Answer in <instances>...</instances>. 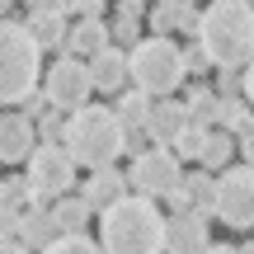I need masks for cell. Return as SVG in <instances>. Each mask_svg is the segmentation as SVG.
Masks as SVG:
<instances>
[{
	"mask_svg": "<svg viewBox=\"0 0 254 254\" xmlns=\"http://www.w3.org/2000/svg\"><path fill=\"white\" fill-rule=\"evenodd\" d=\"M202 254H254V250H250V245H240V250H236V245H207Z\"/></svg>",
	"mask_w": 254,
	"mask_h": 254,
	"instance_id": "cell-29",
	"label": "cell"
},
{
	"mask_svg": "<svg viewBox=\"0 0 254 254\" xmlns=\"http://www.w3.org/2000/svg\"><path fill=\"white\" fill-rule=\"evenodd\" d=\"M179 189H184V198H189V212H202V217L212 212V174H207V170L184 174Z\"/></svg>",
	"mask_w": 254,
	"mask_h": 254,
	"instance_id": "cell-21",
	"label": "cell"
},
{
	"mask_svg": "<svg viewBox=\"0 0 254 254\" xmlns=\"http://www.w3.org/2000/svg\"><path fill=\"white\" fill-rule=\"evenodd\" d=\"M231 160H236V136H231V132H217V127H207L198 165H202V170H226Z\"/></svg>",
	"mask_w": 254,
	"mask_h": 254,
	"instance_id": "cell-17",
	"label": "cell"
},
{
	"mask_svg": "<svg viewBox=\"0 0 254 254\" xmlns=\"http://www.w3.org/2000/svg\"><path fill=\"white\" fill-rule=\"evenodd\" d=\"M24 165H28L24 189H28V198L43 202V207L75 189V165H71V155H66L62 146H33V155H28Z\"/></svg>",
	"mask_w": 254,
	"mask_h": 254,
	"instance_id": "cell-6",
	"label": "cell"
},
{
	"mask_svg": "<svg viewBox=\"0 0 254 254\" xmlns=\"http://www.w3.org/2000/svg\"><path fill=\"white\" fill-rule=\"evenodd\" d=\"M146 104H151V99H146L141 90H118V99H113L109 109H113V118L123 123V132H132V127L146 123Z\"/></svg>",
	"mask_w": 254,
	"mask_h": 254,
	"instance_id": "cell-20",
	"label": "cell"
},
{
	"mask_svg": "<svg viewBox=\"0 0 254 254\" xmlns=\"http://www.w3.org/2000/svg\"><path fill=\"white\" fill-rule=\"evenodd\" d=\"M28 5H33V0H28Z\"/></svg>",
	"mask_w": 254,
	"mask_h": 254,
	"instance_id": "cell-32",
	"label": "cell"
},
{
	"mask_svg": "<svg viewBox=\"0 0 254 254\" xmlns=\"http://www.w3.org/2000/svg\"><path fill=\"white\" fill-rule=\"evenodd\" d=\"M184 47H174L170 38H136L127 52V80L132 90H141L146 99H170L184 85Z\"/></svg>",
	"mask_w": 254,
	"mask_h": 254,
	"instance_id": "cell-4",
	"label": "cell"
},
{
	"mask_svg": "<svg viewBox=\"0 0 254 254\" xmlns=\"http://www.w3.org/2000/svg\"><path fill=\"white\" fill-rule=\"evenodd\" d=\"M33 113H47V99H43V90L24 94V118H33Z\"/></svg>",
	"mask_w": 254,
	"mask_h": 254,
	"instance_id": "cell-27",
	"label": "cell"
},
{
	"mask_svg": "<svg viewBox=\"0 0 254 254\" xmlns=\"http://www.w3.org/2000/svg\"><path fill=\"white\" fill-rule=\"evenodd\" d=\"M38 254H104L99 245H94L90 236H57L47 250H38Z\"/></svg>",
	"mask_w": 254,
	"mask_h": 254,
	"instance_id": "cell-23",
	"label": "cell"
},
{
	"mask_svg": "<svg viewBox=\"0 0 254 254\" xmlns=\"http://www.w3.org/2000/svg\"><path fill=\"white\" fill-rule=\"evenodd\" d=\"M212 240H207V217L202 212H174L165 221V250L160 254H202Z\"/></svg>",
	"mask_w": 254,
	"mask_h": 254,
	"instance_id": "cell-10",
	"label": "cell"
},
{
	"mask_svg": "<svg viewBox=\"0 0 254 254\" xmlns=\"http://www.w3.org/2000/svg\"><path fill=\"white\" fill-rule=\"evenodd\" d=\"M66 57H80V62H90L94 52H104L109 47V28L99 24V19H75V24H66Z\"/></svg>",
	"mask_w": 254,
	"mask_h": 254,
	"instance_id": "cell-16",
	"label": "cell"
},
{
	"mask_svg": "<svg viewBox=\"0 0 254 254\" xmlns=\"http://www.w3.org/2000/svg\"><path fill=\"white\" fill-rule=\"evenodd\" d=\"M212 217H221L236 231L254 226V174H250V160L226 165L221 179H212Z\"/></svg>",
	"mask_w": 254,
	"mask_h": 254,
	"instance_id": "cell-7",
	"label": "cell"
},
{
	"mask_svg": "<svg viewBox=\"0 0 254 254\" xmlns=\"http://www.w3.org/2000/svg\"><path fill=\"white\" fill-rule=\"evenodd\" d=\"M62 151L71 155L75 170H104L123 155V123L113 118L109 104H80L62 123Z\"/></svg>",
	"mask_w": 254,
	"mask_h": 254,
	"instance_id": "cell-3",
	"label": "cell"
},
{
	"mask_svg": "<svg viewBox=\"0 0 254 254\" xmlns=\"http://www.w3.org/2000/svg\"><path fill=\"white\" fill-rule=\"evenodd\" d=\"M151 28H160V33H155V38H165V33H170V28H174V9L155 5V9H151Z\"/></svg>",
	"mask_w": 254,
	"mask_h": 254,
	"instance_id": "cell-25",
	"label": "cell"
},
{
	"mask_svg": "<svg viewBox=\"0 0 254 254\" xmlns=\"http://www.w3.org/2000/svg\"><path fill=\"white\" fill-rule=\"evenodd\" d=\"M189 127V113H184V104H174V99H151L146 104V123H141V132H146V141H160V146H170L174 136Z\"/></svg>",
	"mask_w": 254,
	"mask_h": 254,
	"instance_id": "cell-12",
	"label": "cell"
},
{
	"mask_svg": "<svg viewBox=\"0 0 254 254\" xmlns=\"http://www.w3.org/2000/svg\"><path fill=\"white\" fill-rule=\"evenodd\" d=\"M179 179H184V170H179V160H174L165 146L132 155V170H127V184H132L141 198H165L170 189H179Z\"/></svg>",
	"mask_w": 254,
	"mask_h": 254,
	"instance_id": "cell-9",
	"label": "cell"
},
{
	"mask_svg": "<svg viewBox=\"0 0 254 254\" xmlns=\"http://www.w3.org/2000/svg\"><path fill=\"white\" fill-rule=\"evenodd\" d=\"M202 136H207V127H184L165 151H170L174 160H198V155H202Z\"/></svg>",
	"mask_w": 254,
	"mask_h": 254,
	"instance_id": "cell-22",
	"label": "cell"
},
{
	"mask_svg": "<svg viewBox=\"0 0 254 254\" xmlns=\"http://www.w3.org/2000/svg\"><path fill=\"white\" fill-rule=\"evenodd\" d=\"M0 254H33V250L19 245V240H0Z\"/></svg>",
	"mask_w": 254,
	"mask_h": 254,
	"instance_id": "cell-30",
	"label": "cell"
},
{
	"mask_svg": "<svg viewBox=\"0 0 254 254\" xmlns=\"http://www.w3.org/2000/svg\"><path fill=\"white\" fill-rule=\"evenodd\" d=\"M24 28H28V38L38 43V52H43V47H62V43H66V19H62V14H43V9H33Z\"/></svg>",
	"mask_w": 254,
	"mask_h": 254,
	"instance_id": "cell-18",
	"label": "cell"
},
{
	"mask_svg": "<svg viewBox=\"0 0 254 254\" xmlns=\"http://www.w3.org/2000/svg\"><path fill=\"white\" fill-rule=\"evenodd\" d=\"M52 217H57V226H62V236H85V226H90L94 212L85 207L80 198H71V193H66V198L52 202Z\"/></svg>",
	"mask_w": 254,
	"mask_h": 254,
	"instance_id": "cell-19",
	"label": "cell"
},
{
	"mask_svg": "<svg viewBox=\"0 0 254 254\" xmlns=\"http://www.w3.org/2000/svg\"><path fill=\"white\" fill-rule=\"evenodd\" d=\"M57 236H62V226H57L52 207L33 202L28 212H19V245H28V250H47Z\"/></svg>",
	"mask_w": 254,
	"mask_h": 254,
	"instance_id": "cell-15",
	"label": "cell"
},
{
	"mask_svg": "<svg viewBox=\"0 0 254 254\" xmlns=\"http://www.w3.org/2000/svg\"><path fill=\"white\" fill-rule=\"evenodd\" d=\"M85 71H90V90L99 94H118L127 85V52L123 47H104V52H94L90 62H85Z\"/></svg>",
	"mask_w": 254,
	"mask_h": 254,
	"instance_id": "cell-13",
	"label": "cell"
},
{
	"mask_svg": "<svg viewBox=\"0 0 254 254\" xmlns=\"http://www.w3.org/2000/svg\"><path fill=\"white\" fill-rule=\"evenodd\" d=\"M99 250L104 254H160L165 250V217L155 198L123 193L113 207L99 212Z\"/></svg>",
	"mask_w": 254,
	"mask_h": 254,
	"instance_id": "cell-2",
	"label": "cell"
},
{
	"mask_svg": "<svg viewBox=\"0 0 254 254\" xmlns=\"http://www.w3.org/2000/svg\"><path fill=\"white\" fill-rule=\"evenodd\" d=\"M33 9H43V14H71V9H75V0H33Z\"/></svg>",
	"mask_w": 254,
	"mask_h": 254,
	"instance_id": "cell-26",
	"label": "cell"
},
{
	"mask_svg": "<svg viewBox=\"0 0 254 254\" xmlns=\"http://www.w3.org/2000/svg\"><path fill=\"white\" fill-rule=\"evenodd\" d=\"M38 66L43 52L28 38V28L0 19V104H24V94L38 90Z\"/></svg>",
	"mask_w": 254,
	"mask_h": 254,
	"instance_id": "cell-5",
	"label": "cell"
},
{
	"mask_svg": "<svg viewBox=\"0 0 254 254\" xmlns=\"http://www.w3.org/2000/svg\"><path fill=\"white\" fill-rule=\"evenodd\" d=\"M136 28H141V24H136V19H123V14H118V24L109 28V33L118 38V43H113V47H132L136 38H141V33H136Z\"/></svg>",
	"mask_w": 254,
	"mask_h": 254,
	"instance_id": "cell-24",
	"label": "cell"
},
{
	"mask_svg": "<svg viewBox=\"0 0 254 254\" xmlns=\"http://www.w3.org/2000/svg\"><path fill=\"white\" fill-rule=\"evenodd\" d=\"M90 71H85L80 57H57L47 66V85H43V99L52 104L57 113H75L80 104H90Z\"/></svg>",
	"mask_w": 254,
	"mask_h": 254,
	"instance_id": "cell-8",
	"label": "cell"
},
{
	"mask_svg": "<svg viewBox=\"0 0 254 254\" xmlns=\"http://www.w3.org/2000/svg\"><path fill=\"white\" fill-rule=\"evenodd\" d=\"M127 193V179L118 170H113V165H104V170H94L90 179H85V189H80V202L90 212H104V207H113V202H118Z\"/></svg>",
	"mask_w": 254,
	"mask_h": 254,
	"instance_id": "cell-14",
	"label": "cell"
},
{
	"mask_svg": "<svg viewBox=\"0 0 254 254\" xmlns=\"http://www.w3.org/2000/svg\"><path fill=\"white\" fill-rule=\"evenodd\" d=\"M38 146L33 118L24 113H0V165H24Z\"/></svg>",
	"mask_w": 254,
	"mask_h": 254,
	"instance_id": "cell-11",
	"label": "cell"
},
{
	"mask_svg": "<svg viewBox=\"0 0 254 254\" xmlns=\"http://www.w3.org/2000/svg\"><path fill=\"white\" fill-rule=\"evenodd\" d=\"M5 9H9V0H0V14H5Z\"/></svg>",
	"mask_w": 254,
	"mask_h": 254,
	"instance_id": "cell-31",
	"label": "cell"
},
{
	"mask_svg": "<svg viewBox=\"0 0 254 254\" xmlns=\"http://www.w3.org/2000/svg\"><path fill=\"white\" fill-rule=\"evenodd\" d=\"M118 14L123 19H141V0H118Z\"/></svg>",
	"mask_w": 254,
	"mask_h": 254,
	"instance_id": "cell-28",
	"label": "cell"
},
{
	"mask_svg": "<svg viewBox=\"0 0 254 254\" xmlns=\"http://www.w3.org/2000/svg\"><path fill=\"white\" fill-rule=\"evenodd\" d=\"M198 52L207 57V66L221 71H245L254 52V9L250 0H212L198 14Z\"/></svg>",
	"mask_w": 254,
	"mask_h": 254,
	"instance_id": "cell-1",
	"label": "cell"
}]
</instances>
